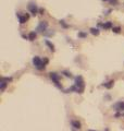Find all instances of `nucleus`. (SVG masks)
<instances>
[{"label": "nucleus", "mask_w": 124, "mask_h": 131, "mask_svg": "<svg viewBox=\"0 0 124 131\" xmlns=\"http://www.w3.org/2000/svg\"><path fill=\"white\" fill-rule=\"evenodd\" d=\"M84 89H85V83H84V80L81 75H78L75 78V83H74V90L76 93L82 94L84 92Z\"/></svg>", "instance_id": "f257e3e1"}, {"label": "nucleus", "mask_w": 124, "mask_h": 131, "mask_svg": "<svg viewBox=\"0 0 124 131\" xmlns=\"http://www.w3.org/2000/svg\"><path fill=\"white\" fill-rule=\"evenodd\" d=\"M33 64H34V67L37 69V70H39V71H42V70H44L45 69V67H46V64L44 63V61L39 58L38 56H35L34 58H33Z\"/></svg>", "instance_id": "f03ea898"}, {"label": "nucleus", "mask_w": 124, "mask_h": 131, "mask_svg": "<svg viewBox=\"0 0 124 131\" xmlns=\"http://www.w3.org/2000/svg\"><path fill=\"white\" fill-rule=\"evenodd\" d=\"M49 77H50V79L52 80V82L54 83L56 86H57L58 89H60V90H62V85L60 84V81H59V74H57L56 72H50Z\"/></svg>", "instance_id": "7ed1b4c3"}, {"label": "nucleus", "mask_w": 124, "mask_h": 131, "mask_svg": "<svg viewBox=\"0 0 124 131\" xmlns=\"http://www.w3.org/2000/svg\"><path fill=\"white\" fill-rule=\"evenodd\" d=\"M21 13H22V12H18L17 16L19 18V22L21 23V24H24V23H26L30 20V14L29 13H23V14H21Z\"/></svg>", "instance_id": "20e7f679"}, {"label": "nucleus", "mask_w": 124, "mask_h": 131, "mask_svg": "<svg viewBox=\"0 0 124 131\" xmlns=\"http://www.w3.org/2000/svg\"><path fill=\"white\" fill-rule=\"evenodd\" d=\"M27 8H29V11H30L33 15H36V14L38 13V11H39V9L37 8V6H36L35 2H30L29 6H27Z\"/></svg>", "instance_id": "39448f33"}, {"label": "nucleus", "mask_w": 124, "mask_h": 131, "mask_svg": "<svg viewBox=\"0 0 124 131\" xmlns=\"http://www.w3.org/2000/svg\"><path fill=\"white\" fill-rule=\"evenodd\" d=\"M37 31L38 32H40V33H45L46 31H48V22L46 21H42V22H39L38 24V26H37Z\"/></svg>", "instance_id": "423d86ee"}, {"label": "nucleus", "mask_w": 124, "mask_h": 131, "mask_svg": "<svg viewBox=\"0 0 124 131\" xmlns=\"http://www.w3.org/2000/svg\"><path fill=\"white\" fill-rule=\"evenodd\" d=\"M112 108L114 110H117V112H124V102L120 101V102H118V103H115L112 106Z\"/></svg>", "instance_id": "0eeeda50"}, {"label": "nucleus", "mask_w": 124, "mask_h": 131, "mask_svg": "<svg viewBox=\"0 0 124 131\" xmlns=\"http://www.w3.org/2000/svg\"><path fill=\"white\" fill-rule=\"evenodd\" d=\"M71 126H72V128L77 129V130H79V129L82 128V124L78 120H72L71 121Z\"/></svg>", "instance_id": "6e6552de"}, {"label": "nucleus", "mask_w": 124, "mask_h": 131, "mask_svg": "<svg viewBox=\"0 0 124 131\" xmlns=\"http://www.w3.org/2000/svg\"><path fill=\"white\" fill-rule=\"evenodd\" d=\"M45 44H46V46L48 47V48H49L50 49V51H54L56 50V48H54V45L52 44V43H51L50 42V40H48V39H45Z\"/></svg>", "instance_id": "1a4fd4ad"}, {"label": "nucleus", "mask_w": 124, "mask_h": 131, "mask_svg": "<svg viewBox=\"0 0 124 131\" xmlns=\"http://www.w3.org/2000/svg\"><path fill=\"white\" fill-rule=\"evenodd\" d=\"M7 85H8V82L3 81V80H0V91H1V92L5 91L6 88H7Z\"/></svg>", "instance_id": "9d476101"}, {"label": "nucleus", "mask_w": 124, "mask_h": 131, "mask_svg": "<svg viewBox=\"0 0 124 131\" xmlns=\"http://www.w3.org/2000/svg\"><path fill=\"white\" fill-rule=\"evenodd\" d=\"M113 84H114V81H113V80H110L109 82H107V83H103L102 85H103V86H105L106 89H111V88L113 86Z\"/></svg>", "instance_id": "9b49d317"}, {"label": "nucleus", "mask_w": 124, "mask_h": 131, "mask_svg": "<svg viewBox=\"0 0 124 131\" xmlns=\"http://www.w3.org/2000/svg\"><path fill=\"white\" fill-rule=\"evenodd\" d=\"M102 27L105 28V30H109V28H112V22H110V21H108L106 23H103L102 24Z\"/></svg>", "instance_id": "f8f14e48"}, {"label": "nucleus", "mask_w": 124, "mask_h": 131, "mask_svg": "<svg viewBox=\"0 0 124 131\" xmlns=\"http://www.w3.org/2000/svg\"><path fill=\"white\" fill-rule=\"evenodd\" d=\"M89 31H90V33H91V34H93L94 36H98L99 33H100V31H99L98 28H96V27H91Z\"/></svg>", "instance_id": "ddd939ff"}, {"label": "nucleus", "mask_w": 124, "mask_h": 131, "mask_svg": "<svg viewBox=\"0 0 124 131\" xmlns=\"http://www.w3.org/2000/svg\"><path fill=\"white\" fill-rule=\"evenodd\" d=\"M36 37H37V34H36V32H31L29 34V39L30 40H34Z\"/></svg>", "instance_id": "4468645a"}, {"label": "nucleus", "mask_w": 124, "mask_h": 131, "mask_svg": "<svg viewBox=\"0 0 124 131\" xmlns=\"http://www.w3.org/2000/svg\"><path fill=\"white\" fill-rule=\"evenodd\" d=\"M111 30H112V32L115 33V34H119V33H121V27H120V26H113Z\"/></svg>", "instance_id": "2eb2a0df"}, {"label": "nucleus", "mask_w": 124, "mask_h": 131, "mask_svg": "<svg viewBox=\"0 0 124 131\" xmlns=\"http://www.w3.org/2000/svg\"><path fill=\"white\" fill-rule=\"evenodd\" d=\"M60 24H61V25L64 27V28H67V27H69V24H66L64 20H60Z\"/></svg>", "instance_id": "dca6fc26"}, {"label": "nucleus", "mask_w": 124, "mask_h": 131, "mask_svg": "<svg viewBox=\"0 0 124 131\" xmlns=\"http://www.w3.org/2000/svg\"><path fill=\"white\" fill-rule=\"evenodd\" d=\"M87 36V34L86 33H84V32H79L78 33V37H82V38H85Z\"/></svg>", "instance_id": "f3484780"}, {"label": "nucleus", "mask_w": 124, "mask_h": 131, "mask_svg": "<svg viewBox=\"0 0 124 131\" xmlns=\"http://www.w3.org/2000/svg\"><path fill=\"white\" fill-rule=\"evenodd\" d=\"M0 80H3V81H6V82H8V83H9V82L12 81V78H5V77H2Z\"/></svg>", "instance_id": "a211bd4d"}, {"label": "nucleus", "mask_w": 124, "mask_h": 131, "mask_svg": "<svg viewBox=\"0 0 124 131\" xmlns=\"http://www.w3.org/2000/svg\"><path fill=\"white\" fill-rule=\"evenodd\" d=\"M62 74H64L66 78H72V74L70 72H67V71H62Z\"/></svg>", "instance_id": "6ab92c4d"}, {"label": "nucleus", "mask_w": 124, "mask_h": 131, "mask_svg": "<svg viewBox=\"0 0 124 131\" xmlns=\"http://www.w3.org/2000/svg\"><path fill=\"white\" fill-rule=\"evenodd\" d=\"M109 1L111 2V5H113V6H117L118 5V0H109Z\"/></svg>", "instance_id": "aec40b11"}, {"label": "nucleus", "mask_w": 124, "mask_h": 131, "mask_svg": "<svg viewBox=\"0 0 124 131\" xmlns=\"http://www.w3.org/2000/svg\"><path fill=\"white\" fill-rule=\"evenodd\" d=\"M43 61H44V63H45V64H47L48 62H49V60H48L47 58H44V60H43Z\"/></svg>", "instance_id": "412c9836"}, {"label": "nucleus", "mask_w": 124, "mask_h": 131, "mask_svg": "<svg viewBox=\"0 0 124 131\" xmlns=\"http://www.w3.org/2000/svg\"><path fill=\"white\" fill-rule=\"evenodd\" d=\"M39 12H40V14L44 13V9H39Z\"/></svg>", "instance_id": "4be33fe9"}, {"label": "nucleus", "mask_w": 124, "mask_h": 131, "mask_svg": "<svg viewBox=\"0 0 124 131\" xmlns=\"http://www.w3.org/2000/svg\"><path fill=\"white\" fill-rule=\"evenodd\" d=\"M105 131H110V130H109V128H106V129H105Z\"/></svg>", "instance_id": "5701e85b"}, {"label": "nucleus", "mask_w": 124, "mask_h": 131, "mask_svg": "<svg viewBox=\"0 0 124 131\" xmlns=\"http://www.w3.org/2000/svg\"><path fill=\"white\" fill-rule=\"evenodd\" d=\"M101 1H103V2H106V1H109V0H101Z\"/></svg>", "instance_id": "b1692460"}, {"label": "nucleus", "mask_w": 124, "mask_h": 131, "mask_svg": "<svg viewBox=\"0 0 124 131\" xmlns=\"http://www.w3.org/2000/svg\"><path fill=\"white\" fill-rule=\"evenodd\" d=\"M88 131H97V130H88Z\"/></svg>", "instance_id": "393cba45"}]
</instances>
